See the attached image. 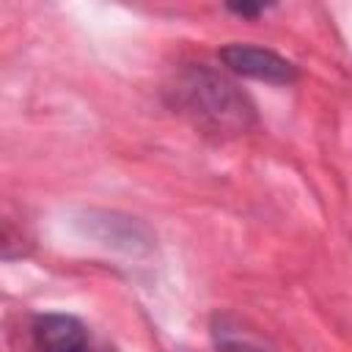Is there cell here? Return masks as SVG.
<instances>
[{"instance_id": "cell-1", "label": "cell", "mask_w": 352, "mask_h": 352, "mask_svg": "<svg viewBox=\"0 0 352 352\" xmlns=\"http://www.w3.org/2000/svg\"><path fill=\"white\" fill-rule=\"evenodd\" d=\"M176 107L212 132H245L256 121V107L223 74L192 66L176 80Z\"/></svg>"}, {"instance_id": "cell-4", "label": "cell", "mask_w": 352, "mask_h": 352, "mask_svg": "<svg viewBox=\"0 0 352 352\" xmlns=\"http://www.w3.org/2000/svg\"><path fill=\"white\" fill-rule=\"evenodd\" d=\"M88 234H94L104 245L124 248L129 253L148 250L154 242L143 223L129 220V217H118V214H107V212L104 214H96V212L88 214Z\"/></svg>"}, {"instance_id": "cell-7", "label": "cell", "mask_w": 352, "mask_h": 352, "mask_svg": "<svg viewBox=\"0 0 352 352\" xmlns=\"http://www.w3.org/2000/svg\"><path fill=\"white\" fill-rule=\"evenodd\" d=\"M80 352H113V349H96V346H94V344L88 341V344H85V346H82Z\"/></svg>"}, {"instance_id": "cell-5", "label": "cell", "mask_w": 352, "mask_h": 352, "mask_svg": "<svg viewBox=\"0 0 352 352\" xmlns=\"http://www.w3.org/2000/svg\"><path fill=\"white\" fill-rule=\"evenodd\" d=\"M214 336H217V346L223 349V352H264V346L261 344H256L253 338H248V336H242L239 330H214Z\"/></svg>"}, {"instance_id": "cell-6", "label": "cell", "mask_w": 352, "mask_h": 352, "mask_svg": "<svg viewBox=\"0 0 352 352\" xmlns=\"http://www.w3.org/2000/svg\"><path fill=\"white\" fill-rule=\"evenodd\" d=\"M228 11H234V14H239V16H256V14H261V6H250V3H231V6H228Z\"/></svg>"}, {"instance_id": "cell-2", "label": "cell", "mask_w": 352, "mask_h": 352, "mask_svg": "<svg viewBox=\"0 0 352 352\" xmlns=\"http://www.w3.org/2000/svg\"><path fill=\"white\" fill-rule=\"evenodd\" d=\"M220 60L242 77L250 80H264V82H275V85H286L297 80V66L292 60H286L283 55L264 50V47H253V44H226L220 50Z\"/></svg>"}, {"instance_id": "cell-3", "label": "cell", "mask_w": 352, "mask_h": 352, "mask_svg": "<svg viewBox=\"0 0 352 352\" xmlns=\"http://www.w3.org/2000/svg\"><path fill=\"white\" fill-rule=\"evenodd\" d=\"M33 344L38 352H80L88 344V330L77 316L44 314L33 322Z\"/></svg>"}]
</instances>
